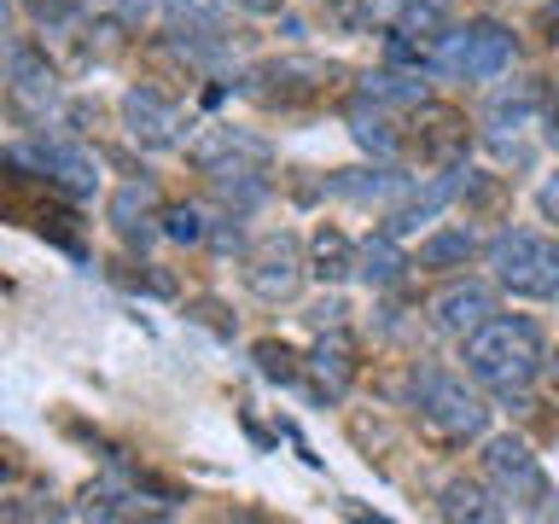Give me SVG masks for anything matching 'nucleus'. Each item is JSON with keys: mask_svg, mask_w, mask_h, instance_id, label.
I'll list each match as a JSON object with an SVG mask.
<instances>
[{"mask_svg": "<svg viewBox=\"0 0 559 524\" xmlns=\"http://www.w3.org/2000/svg\"><path fill=\"white\" fill-rule=\"evenodd\" d=\"M466 373L489 384V391H524L536 373H542V338L531 321H489L466 338Z\"/></svg>", "mask_w": 559, "mask_h": 524, "instance_id": "nucleus-1", "label": "nucleus"}, {"mask_svg": "<svg viewBox=\"0 0 559 524\" xmlns=\"http://www.w3.org/2000/svg\"><path fill=\"white\" fill-rule=\"evenodd\" d=\"M489 269L519 297H554L559 291V239L531 234V227H507L489 245Z\"/></svg>", "mask_w": 559, "mask_h": 524, "instance_id": "nucleus-2", "label": "nucleus"}, {"mask_svg": "<svg viewBox=\"0 0 559 524\" xmlns=\"http://www.w3.org/2000/svg\"><path fill=\"white\" fill-rule=\"evenodd\" d=\"M513 29L501 24H472L461 35H443V41L431 47V70H443V76H461V82H496L507 64H513Z\"/></svg>", "mask_w": 559, "mask_h": 524, "instance_id": "nucleus-3", "label": "nucleus"}, {"mask_svg": "<svg viewBox=\"0 0 559 524\" xmlns=\"http://www.w3.org/2000/svg\"><path fill=\"white\" fill-rule=\"evenodd\" d=\"M414 402H419V414H426L431 426H443L449 437H478L484 419H489L484 402L472 396L454 373H437V367L414 373Z\"/></svg>", "mask_w": 559, "mask_h": 524, "instance_id": "nucleus-4", "label": "nucleus"}, {"mask_svg": "<svg viewBox=\"0 0 559 524\" xmlns=\"http://www.w3.org/2000/svg\"><path fill=\"white\" fill-rule=\"evenodd\" d=\"M122 122L146 152H175L187 146V111L175 99H164L157 87H129L122 94Z\"/></svg>", "mask_w": 559, "mask_h": 524, "instance_id": "nucleus-5", "label": "nucleus"}, {"mask_svg": "<svg viewBox=\"0 0 559 524\" xmlns=\"http://www.w3.org/2000/svg\"><path fill=\"white\" fill-rule=\"evenodd\" d=\"M484 472L507 501H542L548 496V478H542L531 443H519V437H496V443L484 449Z\"/></svg>", "mask_w": 559, "mask_h": 524, "instance_id": "nucleus-6", "label": "nucleus"}, {"mask_svg": "<svg viewBox=\"0 0 559 524\" xmlns=\"http://www.w3.org/2000/svg\"><path fill=\"white\" fill-rule=\"evenodd\" d=\"M304 257H297V239L292 234H269L251 251V291L269 297V303H286V297L304 286Z\"/></svg>", "mask_w": 559, "mask_h": 524, "instance_id": "nucleus-7", "label": "nucleus"}, {"mask_svg": "<svg viewBox=\"0 0 559 524\" xmlns=\"http://www.w3.org/2000/svg\"><path fill=\"white\" fill-rule=\"evenodd\" d=\"M489 314H496V297H489V286H478V279H461V286L431 297V326L454 332V338H472Z\"/></svg>", "mask_w": 559, "mask_h": 524, "instance_id": "nucleus-8", "label": "nucleus"}, {"mask_svg": "<svg viewBox=\"0 0 559 524\" xmlns=\"http://www.w3.org/2000/svg\"><path fill=\"white\" fill-rule=\"evenodd\" d=\"M7 76H12V99L24 105V111H52V99H59V76H52L47 52H35L29 41H12L7 47Z\"/></svg>", "mask_w": 559, "mask_h": 524, "instance_id": "nucleus-9", "label": "nucleus"}, {"mask_svg": "<svg viewBox=\"0 0 559 524\" xmlns=\"http://www.w3.org/2000/svg\"><path fill=\"white\" fill-rule=\"evenodd\" d=\"M35 169L47 175V181H59L70 199H87V192L99 187V164H94V152H82V146H70V140H41L35 146Z\"/></svg>", "mask_w": 559, "mask_h": 524, "instance_id": "nucleus-10", "label": "nucleus"}, {"mask_svg": "<svg viewBox=\"0 0 559 524\" xmlns=\"http://www.w3.org/2000/svg\"><path fill=\"white\" fill-rule=\"evenodd\" d=\"M454 192H461V181H454V169H449V175H431L426 187H414L408 199H402V204L391 210L384 234H396V239H402V234H414L419 222H431L437 210H449V204H454Z\"/></svg>", "mask_w": 559, "mask_h": 524, "instance_id": "nucleus-11", "label": "nucleus"}, {"mask_svg": "<svg viewBox=\"0 0 559 524\" xmlns=\"http://www.w3.org/2000/svg\"><path fill=\"white\" fill-rule=\"evenodd\" d=\"M187 157H192L199 169L216 175V169L234 164V157H257V164H262V157H269V146H262V140H251V134H239V129H204L199 140H187Z\"/></svg>", "mask_w": 559, "mask_h": 524, "instance_id": "nucleus-12", "label": "nucleus"}, {"mask_svg": "<svg viewBox=\"0 0 559 524\" xmlns=\"http://www.w3.org/2000/svg\"><path fill=\"white\" fill-rule=\"evenodd\" d=\"M152 210H157L152 181H129V187H117V199H111V227L129 245H146L152 239Z\"/></svg>", "mask_w": 559, "mask_h": 524, "instance_id": "nucleus-13", "label": "nucleus"}, {"mask_svg": "<svg viewBox=\"0 0 559 524\" xmlns=\"http://www.w3.org/2000/svg\"><path fill=\"white\" fill-rule=\"evenodd\" d=\"M449 17H454V0H402L396 7V35H408L419 47H437L449 35Z\"/></svg>", "mask_w": 559, "mask_h": 524, "instance_id": "nucleus-14", "label": "nucleus"}, {"mask_svg": "<svg viewBox=\"0 0 559 524\" xmlns=\"http://www.w3.org/2000/svg\"><path fill=\"white\" fill-rule=\"evenodd\" d=\"M489 140H496V146H507V140L513 134H524L536 122V87H513V94H496V105H489Z\"/></svg>", "mask_w": 559, "mask_h": 524, "instance_id": "nucleus-15", "label": "nucleus"}, {"mask_svg": "<svg viewBox=\"0 0 559 524\" xmlns=\"http://www.w3.org/2000/svg\"><path fill=\"white\" fill-rule=\"evenodd\" d=\"M332 192H338V199H356V204H379V199H391V192H408V175H396V169H344V175H332Z\"/></svg>", "mask_w": 559, "mask_h": 524, "instance_id": "nucleus-16", "label": "nucleus"}, {"mask_svg": "<svg viewBox=\"0 0 559 524\" xmlns=\"http://www.w3.org/2000/svg\"><path fill=\"white\" fill-rule=\"evenodd\" d=\"M478 257V234L472 227H437L431 239H419V269H461Z\"/></svg>", "mask_w": 559, "mask_h": 524, "instance_id": "nucleus-17", "label": "nucleus"}, {"mask_svg": "<svg viewBox=\"0 0 559 524\" xmlns=\"http://www.w3.org/2000/svg\"><path fill=\"white\" fill-rule=\"evenodd\" d=\"M402 269H408V257L396 251V234L367 239V245H361V257H356V274L367 279V286H396Z\"/></svg>", "mask_w": 559, "mask_h": 524, "instance_id": "nucleus-18", "label": "nucleus"}, {"mask_svg": "<svg viewBox=\"0 0 559 524\" xmlns=\"http://www.w3.org/2000/svg\"><path fill=\"white\" fill-rule=\"evenodd\" d=\"M356 245H349L338 227H321L314 234V257H309V274H321V279H344V274H356Z\"/></svg>", "mask_w": 559, "mask_h": 524, "instance_id": "nucleus-19", "label": "nucleus"}, {"mask_svg": "<svg viewBox=\"0 0 559 524\" xmlns=\"http://www.w3.org/2000/svg\"><path fill=\"white\" fill-rule=\"evenodd\" d=\"M216 187H222V199H227V204H239V210L262 204V192H269V181H262L257 169H245V164H227V169H216Z\"/></svg>", "mask_w": 559, "mask_h": 524, "instance_id": "nucleus-20", "label": "nucleus"}, {"mask_svg": "<svg viewBox=\"0 0 559 524\" xmlns=\"http://www.w3.org/2000/svg\"><path fill=\"white\" fill-rule=\"evenodd\" d=\"M437 513L443 519H496V507H489V496L478 484H449L443 501H437Z\"/></svg>", "mask_w": 559, "mask_h": 524, "instance_id": "nucleus-21", "label": "nucleus"}, {"mask_svg": "<svg viewBox=\"0 0 559 524\" xmlns=\"http://www.w3.org/2000/svg\"><path fill=\"white\" fill-rule=\"evenodd\" d=\"M349 134H356L367 152H379V157L396 152V134H391V122H384L379 111H356V117H349Z\"/></svg>", "mask_w": 559, "mask_h": 524, "instance_id": "nucleus-22", "label": "nucleus"}, {"mask_svg": "<svg viewBox=\"0 0 559 524\" xmlns=\"http://www.w3.org/2000/svg\"><path fill=\"white\" fill-rule=\"evenodd\" d=\"M164 234H169L175 245H199V239H210L204 210H192V204H175V210H164Z\"/></svg>", "mask_w": 559, "mask_h": 524, "instance_id": "nucleus-23", "label": "nucleus"}, {"mask_svg": "<svg viewBox=\"0 0 559 524\" xmlns=\"http://www.w3.org/2000/svg\"><path fill=\"white\" fill-rule=\"evenodd\" d=\"M175 24H216L222 7H234V0H157Z\"/></svg>", "mask_w": 559, "mask_h": 524, "instance_id": "nucleus-24", "label": "nucleus"}, {"mask_svg": "<svg viewBox=\"0 0 559 524\" xmlns=\"http://www.w3.org/2000/svg\"><path fill=\"white\" fill-rule=\"evenodd\" d=\"M367 99H408V105H419V99H426V87L408 82V76H391V70H379V76H367Z\"/></svg>", "mask_w": 559, "mask_h": 524, "instance_id": "nucleus-25", "label": "nucleus"}, {"mask_svg": "<svg viewBox=\"0 0 559 524\" xmlns=\"http://www.w3.org/2000/svg\"><path fill=\"white\" fill-rule=\"evenodd\" d=\"M76 7H82V0H24V12L35 17V24H52V29L70 24V17H76Z\"/></svg>", "mask_w": 559, "mask_h": 524, "instance_id": "nucleus-26", "label": "nucleus"}, {"mask_svg": "<svg viewBox=\"0 0 559 524\" xmlns=\"http://www.w3.org/2000/svg\"><path fill=\"white\" fill-rule=\"evenodd\" d=\"M82 7L87 12H111V17H122V24H140L152 0H82Z\"/></svg>", "mask_w": 559, "mask_h": 524, "instance_id": "nucleus-27", "label": "nucleus"}, {"mask_svg": "<svg viewBox=\"0 0 559 524\" xmlns=\"http://www.w3.org/2000/svg\"><path fill=\"white\" fill-rule=\"evenodd\" d=\"M257 356H262V373H274V379H292V356H286V349H274V344H262V349H257Z\"/></svg>", "mask_w": 559, "mask_h": 524, "instance_id": "nucleus-28", "label": "nucleus"}, {"mask_svg": "<svg viewBox=\"0 0 559 524\" xmlns=\"http://www.w3.org/2000/svg\"><path fill=\"white\" fill-rule=\"evenodd\" d=\"M234 7H251V12H274L280 0H234Z\"/></svg>", "mask_w": 559, "mask_h": 524, "instance_id": "nucleus-29", "label": "nucleus"}]
</instances>
